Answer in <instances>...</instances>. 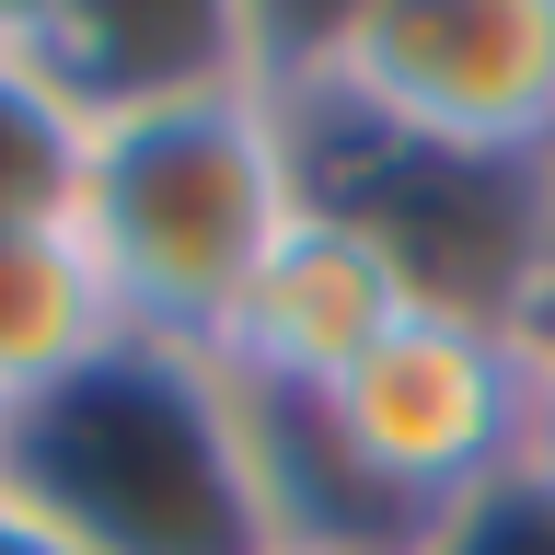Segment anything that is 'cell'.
<instances>
[{"label": "cell", "instance_id": "6da1fadb", "mask_svg": "<svg viewBox=\"0 0 555 555\" xmlns=\"http://www.w3.org/2000/svg\"><path fill=\"white\" fill-rule=\"evenodd\" d=\"M0 486L81 555H278L267 440L208 347L116 336L93 371L12 405Z\"/></svg>", "mask_w": 555, "mask_h": 555}, {"label": "cell", "instance_id": "7a4b0ae2", "mask_svg": "<svg viewBox=\"0 0 555 555\" xmlns=\"http://www.w3.org/2000/svg\"><path fill=\"white\" fill-rule=\"evenodd\" d=\"M301 197L312 173H301L289 81H243V93H197V104H163V116L93 128L81 243H93L128 336L208 347Z\"/></svg>", "mask_w": 555, "mask_h": 555}, {"label": "cell", "instance_id": "3957f363", "mask_svg": "<svg viewBox=\"0 0 555 555\" xmlns=\"http://www.w3.org/2000/svg\"><path fill=\"white\" fill-rule=\"evenodd\" d=\"M289 104L451 173H555V0L289 12Z\"/></svg>", "mask_w": 555, "mask_h": 555}, {"label": "cell", "instance_id": "277c9868", "mask_svg": "<svg viewBox=\"0 0 555 555\" xmlns=\"http://www.w3.org/2000/svg\"><path fill=\"white\" fill-rule=\"evenodd\" d=\"M336 475L359 486V509L393 555H428L451 509H475L486 486L520 475L532 440V347L509 312L475 301H416L359 371L312 405Z\"/></svg>", "mask_w": 555, "mask_h": 555}, {"label": "cell", "instance_id": "5b68a950", "mask_svg": "<svg viewBox=\"0 0 555 555\" xmlns=\"http://www.w3.org/2000/svg\"><path fill=\"white\" fill-rule=\"evenodd\" d=\"M416 301H428V278H416V255L382 220H359L336 197H301L289 232L267 243V267L243 278V301L220 312L208 371L243 405H324Z\"/></svg>", "mask_w": 555, "mask_h": 555}, {"label": "cell", "instance_id": "8992f818", "mask_svg": "<svg viewBox=\"0 0 555 555\" xmlns=\"http://www.w3.org/2000/svg\"><path fill=\"white\" fill-rule=\"evenodd\" d=\"M12 24L93 128L289 69V12H243V0H59V12L12 0Z\"/></svg>", "mask_w": 555, "mask_h": 555}, {"label": "cell", "instance_id": "52a82bcc", "mask_svg": "<svg viewBox=\"0 0 555 555\" xmlns=\"http://www.w3.org/2000/svg\"><path fill=\"white\" fill-rule=\"evenodd\" d=\"M128 336V312L104 289L81 220H0V416L59 393Z\"/></svg>", "mask_w": 555, "mask_h": 555}, {"label": "cell", "instance_id": "ba28073f", "mask_svg": "<svg viewBox=\"0 0 555 555\" xmlns=\"http://www.w3.org/2000/svg\"><path fill=\"white\" fill-rule=\"evenodd\" d=\"M81 173H93V116L0 12V220H81Z\"/></svg>", "mask_w": 555, "mask_h": 555}, {"label": "cell", "instance_id": "9c48e42d", "mask_svg": "<svg viewBox=\"0 0 555 555\" xmlns=\"http://www.w3.org/2000/svg\"><path fill=\"white\" fill-rule=\"evenodd\" d=\"M428 555H555V486H532V475L486 486L475 509H451L428 532Z\"/></svg>", "mask_w": 555, "mask_h": 555}, {"label": "cell", "instance_id": "30bf717a", "mask_svg": "<svg viewBox=\"0 0 555 555\" xmlns=\"http://www.w3.org/2000/svg\"><path fill=\"white\" fill-rule=\"evenodd\" d=\"M532 347V336H520ZM520 475L555 486V347H532V440H520Z\"/></svg>", "mask_w": 555, "mask_h": 555}, {"label": "cell", "instance_id": "8fae6325", "mask_svg": "<svg viewBox=\"0 0 555 555\" xmlns=\"http://www.w3.org/2000/svg\"><path fill=\"white\" fill-rule=\"evenodd\" d=\"M0 555H81V544H69V532H47V520H35L24 498L0 486Z\"/></svg>", "mask_w": 555, "mask_h": 555}, {"label": "cell", "instance_id": "7c38bea8", "mask_svg": "<svg viewBox=\"0 0 555 555\" xmlns=\"http://www.w3.org/2000/svg\"><path fill=\"white\" fill-rule=\"evenodd\" d=\"M532 278H555V173H544V267H532Z\"/></svg>", "mask_w": 555, "mask_h": 555}, {"label": "cell", "instance_id": "4fadbf2b", "mask_svg": "<svg viewBox=\"0 0 555 555\" xmlns=\"http://www.w3.org/2000/svg\"><path fill=\"white\" fill-rule=\"evenodd\" d=\"M278 555H336V544H278Z\"/></svg>", "mask_w": 555, "mask_h": 555}]
</instances>
